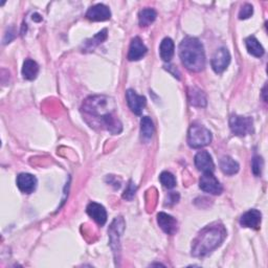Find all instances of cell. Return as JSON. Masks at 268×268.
Returning <instances> with one entry per match:
<instances>
[{
	"instance_id": "7c38bea8",
	"label": "cell",
	"mask_w": 268,
	"mask_h": 268,
	"mask_svg": "<svg viewBox=\"0 0 268 268\" xmlns=\"http://www.w3.org/2000/svg\"><path fill=\"white\" fill-rule=\"evenodd\" d=\"M17 187L25 194H30L37 188V178L28 173H21L17 177Z\"/></svg>"
},
{
	"instance_id": "f1b7e54d",
	"label": "cell",
	"mask_w": 268,
	"mask_h": 268,
	"mask_svg": "<svg viewBox=\"0 0 268 268\" xmlns=\"http://www.w3.org/2000/svg\"><path fill=\"white\" fill-rule=\"evenodd\" d=\"M164 69L168 71V72H169V73H171L172 74V76L174 77V78H176V79H180V74H179V72H178V70L176 69V67L174 66V65H165L164 66Z\"/></svg>"
},
{
	"instance_id": "e0dca14e",
	"label": "cell",
	"mask_w": 268,
	"mask_h": 268,
	"mask_svg": "<svg viewBox=\"0 0 268 268\" xmlns=\"http://www.w3.org/2000/svg\"><path fill=\"white\" fill-rule=\"evenodd\" d=\"M174 42L171 38H164L159 46V54H160V58L164 61V62H170L171 59L174 56Z\"/></svg>"
},
{
	"instance_id": "ffe728a7",
	"label": "cell",
	"mask_w": 268,
	"mask_h": 268,
	"mask_svg": "<svg viewBox=\"0 0 268 268\" xmlns=\"http://www.w3.org/2000/svg\"><path fill=\"white\" fill-rule=\"evenodd\" d=\"M190 104L195 107H206L207 106V97L206 94L200 89L193 87L189 89L188 92Z\"/></svg>"
},
{
	"instance_id": "9c48e42d",
	"label": "cell",
	"mask_w": 268,
	"mask_h": 268,
	"mask_svg": "<svg viewBox=\"0 0 268 268\" xmlns=\"http://www.w3.org/2000/svg\"><path fill=\"white\" fill-rule=\"evenodd\" d=\"M195 165L197 169L204 173H213L215 170V163L208 151H200L195 156Z\"/></svg>"
},
{
	"instance_id": "d6986e66",
	"label": "cell",
	"mask_w": 268,
	"mask_h": 268,
	"mask_svg": "<svg viewBox=\"0 0 268 268\" xmlns=\"http://www.w3.org/2000/svg\"><path fill=\"white\" fill-rule=\"evenodd\" d=\"M106 39H107V29L100 30L99 32L96 34L95 36L86 40V42L83 45V52H85V53L92 52L96 46H98L100 43H103Z\"/></svg>"
},
{
	"instance_id": "ac0fdd59",
	"label": "cell",
	"mask_w": 268,
	"mask_h": 268,
	"mask_svg": "<svg viewBox=\"0 0 268 268\" xmlns=\"http://www.w3.org/2000/svg\"><path fill=\"white\" fill-rule=\"evenodd\" d=\"M39 73V66L38 64L31 60V59H26L23 63V67H22V76L25 80L28 81H32L35 80L38 76Z\"/></svg>"
},
{
	"instance_id": "6da1fadb",
	"label": "cell",
	"mask_w": 268,
	"mask_h": 268,
	"mask_svg": "<svg viewBox=\"0 0 268 268\" xmlns=\"http://www.w3.org/2000/svg\"><path fill=\"white\" fill-rule=\"evenodd\" d=\"M226 237V229L220 223H213L201 229L192 244V255L196 258L206 257L219 247Z\"/></svg>"
},
{
	"instance_id": "cb8c5ba5",
	"label": "cell",
	"mask_w": 268,
	"mask_h": 268,
	"mask_svg": "<svg viewBox=\"0 0 268 268\" xmlns=\"http://www.w3.org/2000/svg\"><path fill=\"white\" fill-rule=\"evenodd\" d=\"M157 17V13L153 9H144L139 14V21L142 27H147L152 24Z\"/></svg>"
},
{
	"instance_id": "3957f363",
	"label": "cell",
	"mask_w": 268,
	"mask_h": 268,
	"mask_svg": "<svg viewBox=\"0 0 268 268\" xmlns=\"http://www.w3.org/2000/svg\"><path fill=\"white\" fill-rule=\"evenodd\" d=\"M83 109L87 114L97 117L100 121L104 116L113 113L114 102L110 97L104 95L90 96L84 102Z\"/></svg>"
},
{
	"instance_id": "2e32d148",
	"label": "cell",
	"mask_w": 268,
	"mask_h": 268,
	"mask_svg": "<svg viewBox=\"0 0 268 268\" xmlns=\"http://www.w3.org/2000/svg\"><path fill=\"white\" fill-rule=\"evenodd\" d=\"M99 122H100V125H102L104 128H106L112 134H119L123 130L122 123L113 113H110L104 116Z\"/></svg>"
},
{
	"instance_id": "8fae6325",
	"label": "cell",
	"mask_w": 268,
	"mask_h": 268,
	"mask_svg": "<svg viewBox=\"0 0 268 268\" xmlns=\"http://www.w3.org/2000/svg\"><path fill=\"white\" fill-rule=\"evenodd\" d=\"M262 221V214L258 210H249L240 218V224L243 227L258 229Z\"/></svg>"
},
{
	"instance_id": "484cf974",
	"label": "cell",
	"mask_w": 268,
	"mask_h": 268,
	"mask_svg": "<svg viewBox=\"0 0 268 268\" xmlns=\"http://www.w3.org/2000/svg\"><path fill=\"white\" fill-rule=\"evenodd\" d=\"M263 165L264 161L261 156H255L251 160V170H253V173L255 176H261L262 170H263Z\"/></svg>"
},
{
	"instance_id": "5bb4252c",
	"label": "cell",
	"mask_w": 268,
	"mask_h": 268,
	"mask_svg": "<svg viewBox=\"0 0 268 268\" xmlns=\"http://www.w3.org/2000/svg\"><path fill=\"white\" fill-rule=\"evenodd\" d=\"M148 52V48L143 43L140 37L133 38L130 44L129 53H128V60L129 61H139L141 60Z\"/></svg>"
},
{
	"instance_id": "83f0119b",
	"label": "cell",
	"mask_w": 268,
	"mask_h": 268,
	"mask_svg": "<svg viewBox=\"0 0 268 268\" xmlns=\"http://www.w3.org/2000/svg\"><path fill=\"white\" fill-rule=\"evenodd\" d=\"M253 14H254V8H253V6L249 5V4H246L240 10L239 19H241V20L248 19L249 17H251V15H253Z\"/></svg>"
},
{
	"instance_id": "4fadbf2b",
	"label": "cell",
	"mask_w": 268,
	"mask_h": 268,
	"mask_svg": "<svg viewBox=\"0 0 268 268\" xmlns=\"http://www.w3.org/2000/svg\"><path fill=\"white\" fill-rule=\"evenodd\" d=\"M157 223L159 225V227L168 234H173L176 233L177 231V221L174 217H172L171 215L166 214V213H159L157 215Z\"/></svg>"
},
{
	"instance_id": "52a82bcc",
	"label": "cell",
	"mask_w": 268,
	"mask_h": 268,
	"mask_svg": "<svg viewBox=\"0 0 268 268\" xmlns=\"http://www.w3.org/2000/svg\"><path fill=\"white\" fill-rule=\"evenodd\" d=\"M230 63V54L225 47H221L214 54L211 64L216 74H222Z\"/></svg>"
},
{
	"instance_id": "f546056e",
	"label": "cell",
	"mask_w": 268,
	"mask_h": 268,
	"mask_svg": "<svg viewBox=\"0 0 268 268\" xmlns=\"http://www.w3.org/2000/svg\"><path fill=\"white\" fill-rule=\"evenodd\" d=\"M168 201H169V203L168 204H177L178 203V200H179V194L178 193H175V192H172L169 194V196H168Z\"/></svg>"
},
{
	"instance_id": "9a60e30c",
	"label": "cell",
	"mask_w": 268,
	"mask_h": 268,
	"mask_svg": "<svg viewBox=\"0 0 268 268\" xmlns=\"http://www.w3.org/2000/svg\"><path fill=\"white\" fill-rule=\"evenodd\" d=\"M87 214L99 225H104L107 221V212L105 208L96 203H90L86 209Z\"/></svg>"
},
{
	"instance_id": "4316f807",
	"label": "cell",
	"mask_w": 268,
	"mask_h": 268,
	"mask_svg": "<svg viewBox=\"0 0 268 268\" xmlns=\"http://www.w3.org/2000/svg\"><path fill=\"white\" fill-rule=\"evenodd\" d=\"M137 190H138V188H137L136 184H134L130 180L129 183L127 184V188H126L124 194H123V198L126 199V200H132L134 195H136V193H137Z\"/></svg>"
},
{
	"instance_id": "603a6c76",
	"label": "cell",
	"mask_w": 268,
	"mask_h": 268,
	"mask_svg": "<svg viewBox=\"0 0 268 268\" xmlns=\"http://www.w3.org/2000/svg\"><path fill=\"white\" fill-rule=\"evenodd\" d=\"M154 124L149 116H144L141 120V136L143 141L149 142L153 137Z\"/></svg>"
},
{
	"instance_id": "277c9868",
	"label": "cell",
	"mask_w": 268,
	"mask_h": 268,
	"mask_svg": "<svg viewBox=\"0 0 268 268\" xmlns=\"http://www.w3.org/2000/svg\"><path fill=\"white\" fill-rule=\"evenodd\" d=\"M211 131L203 125L193 124L188 132V144L193 149L204 148L212 142Z\"/></svg>"
},
{
	"instance_id": "8992f818",
	"label": "cell",
	"mask_w": 268,
	"mask_h": 268,
	"mask_svg": "<svg viewBox=\"0 0 268 268\" xmlns=\"http://www.w3.org/2000/svg\"><path fill=\"white\" fill-rule=\"evenodd\" d=\"M199 188L206 193L212 195H220L223 191V188L213 173H205L199 180Z\"/></svg>"
},
{
	"instance_id": "ba28073f",
	"label": "cell",
	"mask_w": 268,
	"mask_h": 268,
	"mask_svg": "<svg viewBox=\"0 0 268 268\" xmlns=\"http://www.w3.org/2000/svg\"><path fill=\"white\" fill-rule=\"evenodd\" d=\"M126 98H127V103L131 111L134 114L141 115L143 113L144 108L147 105L146 97L138 94L133 89H128L126 92Z\"/></svg>"
},
{
	"instance_id": "30bf717a",
	"label": "cell",
	"mask_w": 268,
	"mask_h": 268,
	"mask_svg": "<svg viewBox=\"0 0 268 268\" xmlns=\"http://www.w3.org/2000/svg\"><path fill=\"white\" fill-rule=\"evenodd\" d=\"M110 17L111 12L109 8L102 4L91 7L86 13V18L91 21H106L110 19Z\"/></svg>"
},
{
	"instance_id": "d4e9b609",
	"label": "cell",
	"mask_w": 268,
	"mask_h": 268,
	"mask_svg": "<svg viewBox=\"0 0 268 268\" xmlns=\"http://www.w3.org/2000/svg\"><path fill=\"white\" fill-rule=\"evenodd\" d=\"M159 180L162 186L166 189H173L176 186V179L174 175L168 171H164L160 174Z\"/></svg>"
},
{
	"instance_id": "7402d4cb",
	"label": "cell",
	"mask_w": 268,
	"mask_h": 268,
	"mask_svg": "<svg viewBox=\"0 0 268 268\" xmlns=\"http://www.w3.org/2000/svg\"><path fill=\"white\" fill-rule=\"evenodd\" d=\"M239 163L230 156H223L220 159V169L226 175H234L239 171Z\"/></svg>"
},
{
	"instance_id": "7a4b0ae2",
	"label": "cell",
	"mask_w": 268,
	"mask_h": 268,
	"mask_svg": "<svg viewBox=\"0 0 268 268\" xmlns=\"http://www.w3.org/2000/svg\"><path fill=\"white\" fill-rule=\"evenodd\" d=\"M179 57L187 70L193 73L204 71L206 54L203 43L197 38L186 37L179 45Z\"/></svg>"
},
{
	"instance_id": "44dd1931",
	"label": "cell",
	"mask_w": 268,
	"mask_h": 268,
	"mask_svg": "<svg viewBox=\"0 0 268 268\" xmlns=\"http://www.w3.org/2000/svg\"><path fill=\"white\" fill-rule=\"evenodd\" d=\"M245 45L246 48L248 50V53L257 58H260L264 55L265 50L263 48V46L261 45V43L258 41V39L254 36H249L248 38L245 39Z\"/></svg>"
},
{
	"instance_id": "5b68a950",
	"label": "cell",
	"mask_w": 268,
	"mask_h": 268,
	"mask_svg": "<svg viewBox=\"0 0 268 268\" xmlns=\"http://www.w3.org/2000/svg\"><path fill=\"white\" fill-rule=\"evenodd\" d=\"M229 128L238 137H245L254 133V120L249 116L232 114L229 117Z\"/></svg>"
}]
</instances>
